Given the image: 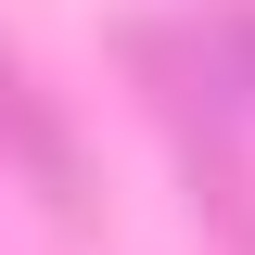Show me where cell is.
<instances>
[{
  "label": "cell",
  "mask_w": 255,
  "mask_h": 255,
  "mask_svg": "<svg viewBox=\"0 0 255 255\" xmlns=\"http://www.w3.org/2000/svg\"><path fill=\"white\" fill-rule=\"evenodd\" d=\"M230 64H243V77H255V13H230Z\"/></svg>",
  "instance_id": "6da1fadb"
}]
</instances>
